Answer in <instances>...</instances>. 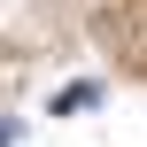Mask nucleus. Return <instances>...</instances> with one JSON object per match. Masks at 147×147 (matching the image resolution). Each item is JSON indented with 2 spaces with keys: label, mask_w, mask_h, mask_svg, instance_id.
<instances>
[{
  "label": "nucleus",
  "mask_w": 147,
  "mask_h": 147,
  "mask_svg": "<svg viewBox=\"0 0 147 147\" xmlns=\"http://www.w3.org/2000/svg\"><path fill=\"white\" fill-rule=\"evenodd\" d=\"M8 140H16V116H0V147H8Z\"/></svg>",
  "instance_id": "nucleus-1"
}]
</instances>
